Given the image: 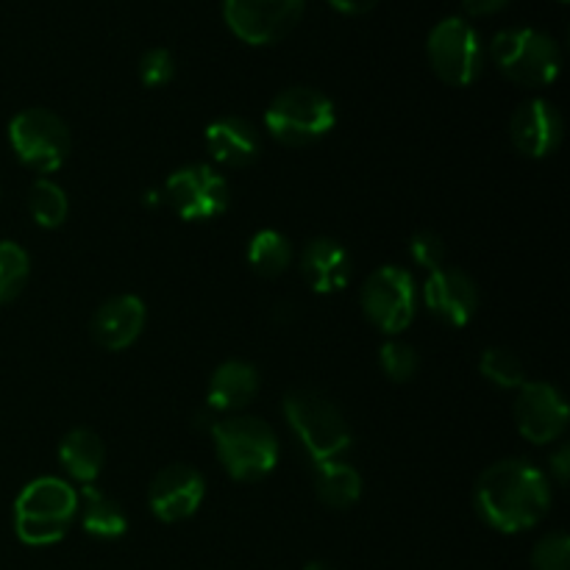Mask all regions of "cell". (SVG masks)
<instances>
[{"mask_svg":"<svg viewBox=\"0 0 570 570\" xmlns=\"http://www.w3.org/2000/svg\"><path fill=\"white\" fill-rule=\"evenodd\" d=\"M206 482L195 468L167 465L154 476L148 490V504L161 523H181L200 510Z\"/></svg>","mask_w":570,"mask_h":570,"instance_id":"4fadbf2b","label":"cell"},{"mask_svg":"<svg viewBox=\"0 0 570 570\" xmlns=\"http://www.w3.org/2000/svg\"><path fill=\"white\" fill-rule=\"evenodd\" d=\"M259 393V373L243 360H228L212 373L209 382V410L212 412H239Z\"/></svg>","mask_w":570,"mask_h":570,"instance_id":"d6986e66","label":"cell"},{"mask_svg":"<svg viewBox=\"0 0 570 570\" xmlns=\"http://www.w3.org/2000/svg\"><path fill=\"white\" fill-rule=\"evenodd\" d=\"M78 515L76 488L56 476H39L14 501L17 538L26 546L59 543Z\"/></svg>","mask_w":570,"mask_h":570,"instance_id":"7a4b0ae2","label":"cell"},{"mask_svg":"<svg viewBox=\"0 0 570 570\" xmlns=\"http://www.w3.org/2000/svg\"><path fill=\"white\" fill-rule=\"evenodd\" d=\"M81 527L100 540H117L126 534L128 518L115 499L100 493L95 484L81 488Z\"/></svg>","mask_w":570,"mask_h":570,"instance_id":"7402d4cb","label":"cell"},{"mask_svg":"<svg viewBox=\"0 0 570 570\" xmlns=\"http://www.w3.org/2000/svg\"><path fill=\"white\" fill-rule=\"evenodd\" d=\"M161 198H165V195H159V193H145V204H150V206L159 204Z\"/></svg>","mask_w":570,"mask_h":570,"instance_id":"e575fe53","label":"cell"},{"mask_svg":"<svg viewBox=\"0 0 570 570\" xmlns=\"http://www.w3.org/2000/svg\"><path fill=\"white\" fill-rule=\"evenodd\" d=\"M248 265L250 271L259 273L262 278H276L282 273H287V267L293 265V245L284 237L282 232H265L254 234L248 243Z\"/></svg>","mask_w":570,"mask_h":570,"instance_id":"603a6c76","label":"cell"},{"mask_svg":"<svg viewBox=\"0 0 570 570\" xmlns=\"http://www.w3.org/2000/svg\"><path fill=\"white\" fill-rule=\"evenodd\" d=\"M493 65L521 87H549L562 70V50L554 37L538 28H507L490 42Z\"/></svg>","mask_w":570,"mask_h":570,"instance_id":"5b68a950","label":"cell"},{"mask_svg":"<svg viewBox=\"0 0 570 570\" xmlns=\"http://www.w3.org/2000/svg\"><path fill=\"white\" fill-rule=\"evenodd\" d=\"M28 209L37 226L42 228H59L67 220V212H70V200L67 193L50 178H37L31 184V193H28Z\"/></svg>","mask_w":570,"mask_h":570,"instance_id":"cb8c5ba5","label":"cell"},{"mask_svg":"<svg viewBox=\"0 0 570 570\" xmlns=\"http://www.w3.org/2000/svg\"><path fill=\"white\" fill-rule=\"evenodd\" d=\"M410 256L421 267H426L429 273L440 271L445 262V243L440 234L434 232H417L415 237L410 239Z\"/></svg>","mask_w":570,"mask_h":570,"instance_id":"f546056e","label":"cell"},{"mask_svg":"<svg viewBox=\"0 0 570 570\" xmlns=\"http://www.w3.org/2000/svg\"><path fill=\"white\" fill-rule=\"evenodd\" d=\"M165 200L181 220L206 223L226 215L232 204V187L215 167L187 165L167 178Z\"/></svg>","mask_w":570,"mask_h":570,"instance_id":"30bf717a","label":"cell"},{"mask_svg":"<svg viewBox=\"0 0 570 570\" xmlns=\"http://www.w3.org/2000/svg\"><path fill=\"white\" fill-rule=\"evenodd\" d=\"M379 362H382V371L390 382H410L412 376L421 367V356L412 345L401 343V340H390V343L382 345V354H379Z\"/></svg>","mask_w":570,"mask_h":570,"instance_id":"4316f807","label":"cell"},{"mask_svg":"<svg viewBox=\"0 0 570 570\" xmlns=\"http://www.w3.org/2000/svg\"><path fill=\"white\" fill-rule=\"evenodd\" d=\"M534 570H570V538L566 532H551L538 540L532 551Z\"/></svg>","mask_w":570,"mask_h":570,"instance_id":"83f0119b","label":"cell"},{"mask_svg":"<svg viewBox=\"0 0 570 570\" xmlns=\"http://www.w3.org/2000/svg\"><path fill=\"white\" fill-rule=\"evenodd\" d=\"M315 493L332 510H351L362 495V476L354 465L343 460L315 462Z\"/></svg>","mask_w":570,"mask_h":570,"instance_id":"44dd1931","label":"cell"},{"mask_svg":"<svg viewBox=\"0 0 570 570\" xmlns=\"http://www.w3.org/2000/svg\"><path fill=\"white\" fill-rule=\"evenodd\" d=\"M551 473H554V479L560 484H566L568 482V476H570V449L568 445H560V449L554 451V454H551Z\"/></svg>","mask_w":570,"mask_h":570,"instance_id":"4dcf8cb0","label":"cell"},{"mask_svg":"<svg viewBox=\"0 0 570 570\" xmlns=\"http://www.w3.org/2000/svg\"><path fill=\"white\" fill-rule=\"evenodd\" d=\"M215 451L226 473L237 482H259L278 462V438L265 421L232 415L209 429Z\"/></svg>","mask_w":570,"mask_h":570,"instance_id":"3957f363","label":"cell"},{"mask_svg":"<svg viewBox=\"0 0 570 570\" xmlns=\"http://www.w3.org/2000/svg\"><path fill=\"white\" fill-rule=\"evenodd\" d=\"M426 56L440 81L451 87H471L482 76L488 50L471 22L462 17H445L429 31Z\"/></svg>","mask_w":570,"mask_h":570,"instance_id":"52a82bcc","label":"cell"},{"mask_svg":"<svg viewBox=\"0 0 570 570\" xmlns=\"http://www.w3.org/2000/svg\"><path fill=\"white\" fill-rule=\"evenodd\" d=\"M476 512L490 529L504 534L538 527L551 507L549 479L527 460H501L479 476Z\"/></svg>","mask_w":570,"mask_h":570,"instance_id":"6da1fadb","label":"cell"},{"mask_svg":"<svg viewBox=\"0 0 570 570\" xmlns=\"http://www.w3.org/2000/svg\"><path fill=\"white\" fill-rule=\"evenodd\" d=\"M362 312L367 321L384 334H401L417 309L415 278L410 271L399 265H384L365 282L360 295Z\"/></svg>","mask_w":570,"mask_h":570,"instance_id":"9c48e42d","label":"cell"},{"mask_svg":"<svg viewBox=\"0 0 570 570\" xmlns=\"http://www.w3.org/2000/svg\"><path fill=\"white\" fill-rule=\"evenodd\" d=\"M304 570H337L334 566H328V562H321V560H315V562H309V566H306Z\"/></svg>","mask_w":570,"mask_h":570,"instance_id":"836d02e7","label":"cell"},{"mask_svg":"<svg viewBox=\"0 0 570 570\" xmlns=\"http://www.w3.org/2000/svg\"><path fill=\"white\" fill-rule=\"evenodd\" d=\"M423 301H426V309L434 317H440L449 326L462 328L476 317L479 289L476 282L465 271L440 267V271L429 273L426 287H423Z\"/></svg>","mask_w":570,"mask_h":570,"instance_id":"9a60e30c","label":"cell"},{"mask_svg":"<svg viewBox=\"0 0 570 570\" xmlns=\"http://www.w3.org/2000/svg\"><path fill=\"white\" fill-rule=\"evenodd\" d=\"M148 309L137 295H115L98 306L92 317V337L106 351H126L142 334Z\"/></svg>","mask_w":570,"mask_h":570,"instance_id":"2e32d148","label":"cell"},{"mask_svg":"<svg viewBox=\"0 0 570 570\" xmlns=\"http://www.w3.org/2000/svg\"><path fill=\"white\" fill-rule=\"evenodd\" d=\"M306 0H223L226 26L248 45H273L304 17Z\"/></svg>","mask_w":570,"mask_h":570,"instance_id":"8fae6325","label":"cell"},{"mask_svg":"<svg viewBox=\"0 0 570 570\" xmlns=\"http://www.w3.org/2000/svg\"><path fill=\"white\" fill-rule=\"evenodd\" d=\"M507 3H510V0H462V6H465L468 14H473V17L495 14V11L504 9Z\"/></svg>","mask_w":570,"mask_h":570,"instance_id":"1f68e13d","label":"cell"},{"mask_svg":"<svg viewBox=\"0 0 570 570\" xmlns=\"http://www.w3.org/2000/svg\"><path fill=\"white\" fill-rule=\"evenodd\" d=\"M518 432L534 445L560 440L568 429V404L560 390L546 382H527L515 399Z\"/></svg>","mask_w":570,"mask_h":570,"instance_id":"7c38bea8","label":"cell"},{"mask_svg":"<svg viewBox=\"0 0 570 570\" xmlns=\"http://www.w3.org/2000/svg\"><path fill=\"white\" fill-rule=\"evenodd\" d=\"M59 460L67 476L76 479L78 484H95L106 462L104 440L92 429H72L65 434L59 445Z\"/></svg>","mask_w":570,"mask_h":570,"instance_id":"ffe728a7","label":"cell"},{"mask_svg":"<svg viewBox=\"0 0 570 570\" xmlns=\"http://www.w3.org/2000/svg\"><path fill=\"white\" fill-rule=\"evenodd\" d=\"M566 122L560 109L543 98H532L515 109L510 120V139L529 159H546L562 145Z\"/></svg>","mask_w":570,"mask_h":570,"instance_id":"5bb4252c","label":"cell"},{"mask_svg":"<svg viewBox=\"0 0 570 570\" xmlns=\"http://www.w3.org/2000/svg\"><path fill=\"white\" fill-rule=\"evenodd\" d=\"M176 76V59L167 48H150L145 50L139 59V81L145 87H165Z\"/></svg>","mask_w":570,"mask_h":570,"instance_id":"f1b7e54d","label":"cell"},{"mask_svg":"<svg viewBox=\"0 0 570 570\" xmlns=\"http://www.w3.org/2000/svg\"><path fill=\"white\" fill-rule=\"evenodd\" d=\"M31 276V262L22 245L0 239V304H9L26 289Z\"/></svg>","mask_w":570,"mask_h":570,"instance_id":"d4e9b609","label":"cell"},{"mask_svg":"<svg viewBox=\"0 0 570 570\" xmlns=\"http://www.w3.org/2000/svg\"><path fill=\"white\" fill-rule=\"evenodd\" d=\"M9 142L17 159L37 173H56L67 161L72 137L67 122L50 109H26L9 122Z\"/></svg>","mask_w":570,"mask_h":570,"instance_id":"ba28073f","label":"cell"},{"mask_svg":"<svg viewBox=\"0 0 570 570\" xmlns=\"http://www.w3.org/2000/svg\"><path fill=\"white\" fill-rule=\"evenodd\" d=\"M284 415L315 462L340 460L351 449V429L332 399L312 387H295L284 395Z\"/></svg>","mask_w":570,"mask_h":570,"instance_id":"277c9868","label":"cell"},{"mask_svg":"<svg viewBox=\"0 0 570 570\" xmlns=\"http://www.w3.org/2000/svg\"><path fill=\"white\" fill-rule=\"evenodd\" d=\"M479 371L488 382H493L495 387L515 390L527 384V365L521 362V356L512 354L507 348H488L479 360Z\"/></svg>","mask_w":570,"mask_h":570,"instance_id":"484cf974","label":"cell"},{"mask_svg":"<svg viewBox=\"0 0 570 570\" xmlns=\"http://www.w3.org/2000/svg\"><path fill=\"white\" fill-rule=\"evenodd\" d=\"M337 122V109L326 92L312 87H289L271 100L265 111V126L273 139L282 145L317 142L326 137Z\"/></svg>","mask_w":570,"mask_h":570,"instance_id":"8992f818","label":"cell"},{"mask_svg":"<svg viewBox=\"0 0 570 570\" xmlns=\"http://www.w3.org/2000/svg\"><path fill=\"white\" fill-rule=\"evenodd\" d=\"M301 273L315 293H340L351 278V256L337 239L315 237L301 254Z\"/></svg>","mask_w":570,"mask_h":570,"instance_id":"ac0fdd59","label":"cell"},{"mask_svg":"<svg viewBox=\"0 0 570 570\" xmlns=\"http://www.w3.org/2000/svg\"><path fill=\"white\" fill-rule=\"evenodd\" d=\"M206 150L223 167H248L259 159V128L245 117H220L206 128Z\"/></svg>","mask_w":570,"mask_h":570,"instance_id":"e0dca14e","label":"cell"},{"mask_svg":"<svg viewBox=\"0 0 570 570\" xmlns=\"http://www.w3.org/2000/svg\"><path fill=\"white\" fill-rule=\"evenodd\" d=\"M328 3L343 14H367L371 9H376L379 0H328Z\"/></svg>","mask_w":570,"mask_h":570,"instance_id":"d6a6232c","label":"cell"},{"mask_svg":"<svg viewBox=\"0 0 570 570\" xmlns=\"http://www.w3.org/2000/svg\"><path fill=\"white\" fill-rule=\"evenodd\" d=\"M560 3H566V0H560Z\"/></svg>","mask_w":570,"mask_h":570,"instance_id":"d590c367","label":"cell"}]
</instances>
